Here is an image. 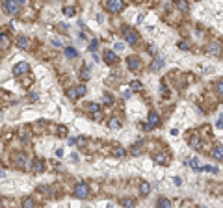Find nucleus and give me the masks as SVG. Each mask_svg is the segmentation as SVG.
Wrapping results in <instances>:
<instances>
[{"instance_id":"f257e3e1","label":"nucleus","mask_w":223,"mask_h":208,"mask_svg":"<svg viewBox=\"0 0 223 208\" xmlns=\"http://www.w3.org/2000/svg\"><path fill=\"white\" fill-rule=\"evenodd\" d=\"M20 4H24V0H6L4 2V9L9 15H17L20 11Z\"/></svg>"},{"instance_id":"f03ea898","label":"nucleus","mask_w":223,"mask_h":208,"mask_svg":"<svg viewBox=\"0 0 223 208\" xmlns=\"http://www.w3.org/2000/svg\"><path fill=\"white\" fill-rule=\"evenodd\" d=\"M123 36H125V39H126V43H128V45H132V47H134V45H138L140 36H138L132 28H126V26H125V28H123Z\"/></svg>"},{"instance_id":"7ed1b4c3","label":"nucleus","mask_w":223,"mask_h":208,"mask_svg":"<svg viewBox=\"0 0 223 208\" xmlns=\"http://www.w3.org/2000/svg\"><path fill=\"white\" fill-rule=\"evenodd\" d=\"M75 197H76V199H87V197H89V188H87V184L78 182V184L75 186Z\"/></svg>"},{"instance_id":"20e7f679","label":"nucleus","mask_w":223,"mask_h":208,"mask_svg":"<svg viewBox=\"0 0 223 208\" xmlns=\"http://www.w3.org/2000/svg\"><path fill=\"white\" fill-rule=\"evenodd\" d=\"M123 8H125L123 0H108V4H106V9L112 11V13H119Z\"/></svg>"},{"instance_id":"39448f33","label":"nucleus","mask_w":223,"mask_h":208,"mask_svg":"<svg viewBox=\"0 0 223 208\" xmlns=\"http://www.w3.org/2000/svg\"><path fill=\"white\" fill-rule=\"evenodd\" d=\"M28 71H30V67H28V63H24V62L17 63V65L13 67V74H15V76H22V74H26Z\"/></svg>"},{"instance_id":"423d86ee","label":"nucleus","mask_w":223,"mask_h":208,"mask_svg":"<svg viewBox=\"0 0 223 208\" xmlns=\"http://www.w3.org/2000/svg\"><path fill=\"white\" fill-rule=\"evenodd\" d=\"M126 63H128V69H130L132 73H136V71L140 69V60H138L136 56H128V58H126Z\"/></svg>"},{"instance_id":"0eeeda50","label":"nucleus","mask_w":223,"mask_h":208,"mask_svg":"<svg viewBox=\"0 0 223 208\" xmlns=\"http://www.w3.org/2000/svg\"><path fill=\"white\" fill-rule=\"evenodd\" d=\"M212 156H214L216 160H223V145L218 143V145L214 147V149H212Z\"/></svg>"},{"instance_id":"6e6552de","label":"nucleus","mask_w":223,"mask_h":208,"mask_svg":"<svg viewBox=\"0 0 223 208\" xmlns=\"http://www.w3.org/2000/svg\"><path fill=\"white\" fill-rule=\"evenodd\" d=\"M188 166L192 167L193 171H203V166H201V162H199L197 158H190V160H188Z\"/></svg>"},{"instance_id":"1a4fd4ad","label":"nucleus","mask_w":223,"mask_h":208,"mask_svg":"<svg viewBox=\"0 0 223 208\" xmlns=\"http://www.w3.org/2000/svg\"><path fill=\"white\" fill-rule=\"evenodd\" d=\"M149 125H151V128L160 125V117H158V113H154V112L149 113Z\"/></svg>"},{"instance_id":"9d476101","label":"nucleus","mask_w":223,"mask_h":208,"mask_svg":"<svg viewBox=\"0 0 223 208\" xmlns=\"http://www.w3.org/2000/svg\"><path fill=\"white\" fill-rule=\"evenodd\" d=\"M104 60H106V63H115L117 62V56H115V52H112V50H106L104 52Z\"/></svg>"},{"instance_id":"9b49d317","label":"nucleus","mask_w":223,"mask_h":208,"mask_svg":"<svg viewBox=\"0 0 223 208\" xmlns=\"http://www.w3.org/2000/svg\"><path fill=\"white\" fill-rule=\"evenodd\" d=\"M154 162L160 164V166H165V164H167V154H165V152H158V154H154Z\"/></svg>"},{"instance_id":"f8f14e48","label":"nucleus","mask_w":223,"mask_h":208,"mask_svg":"<svg viewBox=\"0 0 223 208\" xmlns=\"http://www.w3.org/2000/svg\"><path fill=\"white\" fill-rule=\"evenodd\" d=\"M208 52H210V54L220 56V54H221V47H220V43H212V45L208 47Z\"/></svg>"},{"instance_id":"ddd939ff","label":"nucleus","mask_w":223,"mask_h":208,"mask_svg":"<svg viewBox=\"0 0 223 208\" xmlns=\"http://www.w3.org/2000/svg\"><path fill=\"white\" fill-rule=\"evenodd\" d=\"M32 171H34V173H41V171H43V162L37 160V158L32 160Z\"/></svg>"},{"instance_id":"4468645a","label":"nucleus","mask_w":223,"mask_h":208,"mask_svg":"<svg viewBox=\"0 0 223 208\" xmlns=\"http://www.w3.org/2000/svg\"><path fill=\"white\" fill-rule=\"evenodd\" d=\"M190 147L201 149V140H199V136H192V138H190Z\"/></svg>"},{"instance_id":"2eb2a0df","label":"nucleus","mask_w":223,"mask_h":208,"mask_svg":"<svg viewBox=\"0 0 223 208\" xmlns=\"http://www.w3.org/2000/svg\"><path fill=\"white\" fill-rule=\"evenodd\" d=\"M15 166H17V167H24V166H26V158H24V154H17V156H15Z\"/></svg>"},{"instance_id":"dca6fc26","label":"nucleus","mask_w":223,"mask_h":208,"mask_svg":"<svg viewBox=\"0 0 223 208\" xmlns=\"http://www.w3.org/2000/svg\"><path fill=\"white\" fill-rule=\"evenodd\" d=\"M149 191H151V186H149V182H142V184H140V193H142L143 197H145V195H149Z\"/></svg>"},{"instance_id":"f3484780","label":"nucleus","mask_w":223,"mask_h":208,"mask_svg":"<svg viewBox=\"0 0 223 208\" xmlns=\"http://www.w3.org/2000/svg\"><path fill=\"white\" fill-rule=\"evenodd\" d=\"M65 56H67L69 60H73V58H76L78 54H76V50H75L73 47H67V48H65Z\"/></svg>"},{"instance_id":"a211bd4d","label":"nucleus","mask_w":223,"mask_h":208,"mask_svg":"<svg viewBox=\"0 0 223 208\" xmlns=\"http://www.w3.org/2000/svg\"><path fill=\"white\" fill-rule=\"evenodd\" d=\"M67 97H69L71 101H76V99H78V93H76V87H69V89H67Z\"/></svg>"},{"instance_id":"6ab92c4d","label":"nucleus","mask_w":223,"mask_h":208,"mask_svg":"<svg viewBox=\"0 0 223 208\" xmlns=\"http://www.w3.org/2000/svg\"><path fill=\"white\" fill-rule=\"evenodd\" d=\"M177 8H179L181 11H184V13H186L190 6H188V2H186V0H177Z\"/></svg>"},{"instance_id":"aec40b11","label":"nucleus","mask_w":223,"mask_h":208,"mask_svg":"<svg viewBox=\"0 0 223 208\" xmlns=\"http://www.w3.org/2000/svg\"><path fill=\"white\" fill-rule=\"evenodd\" d=\"M162 67H164V60L160 58V60L153 62V65H151V71H158V69H162Z\"/></svg>"},{"instance_id":"412c9836","label":"nucleus","mask_w":223,"mask_h":208,"mask_svg":"<svg viewBox=\"0 0 223 208\" xmlns=\"http://www.w3.org/2000/svg\"><path fill=\"white\" fill-rule=\"evenodd\" d=\"M9 45V41H8V37L4 36V34H0V50H4L6 47Z\"/></svg>"},{"instance_id":"4be33fe9","label":"nucleus","mask_w":223,"mask_h":208,"mask_svg":"<svg viewBox=\"0 0 223 208\" xmlns=\"http://www.w3.org/2000/svg\"><path fill=\"white\" fill-rule=\"evenodd\" d=\"M17 45H19V48H28V37H19Z\"/></svg>"},{"instance_id":"5701e85b","label":"nucleus","mask_w":223,"mask_h":208,"mask_svg":"<svg viewBox=\"0 0 223 208\" xmlns=\"http://www.w3.org/2000/svg\"><path fill=\"white\" fill-rule=\"evenodd\" d=\"M156 205H158V206H162V208H169L171 206V201H167V199H158V203H156Z\"/></svg>"},{"instance_id":"b1692460","label":"nucleus","mask_w":223,"mask_h":208,"mask_svg":"<svg viewBox=\"0 0 223 208\" xmlns=\"http://www.w3.org/2000/svg\"><path fill=\"white\" fill-rule=\"evenodd\" d=\"M63 15H67V17H73L75 15V8H63Z\"/></svg>"},{"instance_id":"393cba45","label":"nucleus","mask_w":223,"mask_h":208,"mask_svg":"<svg viewBox=\"0 0 223 208\" xmlns=\"http://www.w3.org/2000/svg\"><path fill=\"white\" fill-rule=\"evenodd\" d=\"M130 87H132V91H140L142 89V82L134 80V82H130Z\"/></svg>"},{"instance_id":"a878e982","label":"nucleus","mask_w":223,"mask_h":208,"mask_svg":"<svg viewBox=\"0 0 223 208\" xmlns=\"http://www.w3.org/2000/svg\"><path fill=\"white\" fill-rule=\"evenodd\" d=\"M102 101H104V104H108V106H112L114 104V99L108 95V93H104V97H102Z\"/></svg>"},{"instance_id":"bb28decb","label":"nucleus","mask_w":223,"mask_h":208,"mask_svg":"<svg viewBox=\"0 0 223 208\" xmlns=\"http://www.w3.org/2000/svg\"><path fill=\"white\" fill-rule=\"evenodd\" d=\"M216 91H218V95H221L223 97V80L216 82Z\"/></svg>"},{"instance_id":"cd10ccee","label":"nucleus","mask_w":223,"mask_h":208,"mask_svg":"<svg viewBox=\"0 0 223 208\" xmlns=\"http://www.w3.org/2000/svg\"><path fill=\"white\" fill-rule=\"evenodd\" d=\"M140 152H142V143H136V145H134V149H132V154H134V156H138Z\"/></svg>"},{"instance_id":"c85d7f7f","label":"nucleus","mask_w":223,"mask_h":208,"mask_svg":"<svg viewBox=\"0 0 223 208\" xmlns=\"http://www.w3.org/2000/svg\"><path fill=\"white\" fill-rule=\"evenodd\" d=\"M34 205H36L34 199H24V203H22V206H26V208H32Z\"/></svg>"},{"instance_id":"c756f323","label":"nucleus","mask_w":223,"mask_h":208,"mask_svg":"<svg viewBox=\"0 0 223 208\" xmlns=\"http://www.w3.org/2000/svg\"><path fill=\"white\" fill-rule=\"evenodd\" d=\"M97 47H99V41H97V39H93V41L89 43V50H91V52H95Z\"/></svg>"},{"instance_id":"7c9ffc66","label":"nucleus","mask_w":223,"mask_h":208,"mask_svg":"<svg viewBox=\"0 0 223 208\" xmlns=\"http://www.w3.org/2000/svg\"><path fill=\"white\" fill-rule=\"evenodd\" d=\"M76 93H78V97L86 95V85H76Z\"/></svg>"},{"instance_id":"2f4dec72","label":"nucleus","mask_w":223,"mask_h":208,"mask_svg":"<svg viewBox=\"0 0 223 208\" xmlns=\"http://www.w3.org/2000/svg\"><path fill=\"white\" fill-rule=\"evenodd\" d=\"M108 125L112 126V128H119V126H121V123H119L117 119H110V123H108Z\"/></svg>"},{"instance_id":"473e14b6","label":"nucleus","mask_w":223,"mask_h":208,"mask_svg":"<svg viewBox=\"0 0 223 208\" xmlns=\"http://www.w3.org/2000/svg\"><path fill=\"white\" fill-rule=\"evenodd\" d=\"M87 110H89V112H91V113H93V112H97V110H99V104L91 102V104H89V106H87Z\"/></svg>"},{"instance_id":"72a5a7b5","label":"nucleus","mask_w":223,"mask_h":208,"mask_svg":"<svg viewBox=\"0 0 223 208\" xmlns=\"http://www.w3.org/2000/svg\"><path fill=\"white\" fill-rule=\"evenodd\" d=\"M93 119H95V121H101V119H102V113H101V110L93 112Z\"/></svg>"},{"instance_id":"f704fd0d","label":"nucleus","mask_w":223,"mask_h":208,"mask_svg":"<svg viewBox=\"0 0 223 208\" xmlns=\"http://www.w3.org/2000/svg\"><path fill=\"white\" fill-rule=\"evenodd\" d=\"M123 205H125V206H134L136 203H134V199H125V201H123Z\"/></svg>"},{"instance_id":"c9c22d12","label":"nucleus","mask_w":223,"mask_h":208,"mask_svg":"<svg viewBox=\"0 0 223 208\" xmlns=\"http://www.w3.org/2000/svg\"><path fill=\"white\" fill-rule=\"evenodd\" d=\"M179 48H182V50H188V48H190V45H188V43H184V41H181V43H179Z\"/></svg>"},{"instance_id":"e433bc0d","label":"nucleus","mask_w":223,"mask_h":208,"mask_svg":"<svg viewBox=\"0 0 223 208\" xmlns=\"http://www.w3.org/2000/svg\"><path fill=\"white\" fill-rule=\"evenodd\" d=\"M114 154H115V156H123V154H125V149H121V147H119V149H115V152H114Z\"/></svg>"},{"instance_id":"4c0bfd02","label":"nucleus","mask_w":223,"mask_h":208,"mask_svg":"<svg viewBox=\"0 0 223 208\" xmlns=\"http://www.w3.org/2000/svg\"><path fill=\"white\" fill-rule=\"evenodd\" d=\"M58 134H60V136H67V130H65V126H60V128H58Z\"/></svg>"},{"instance_id":"58836bf2","label":"nucleus","mask_w":223,"mask_h":208,"mask_svg":"<svg viewBox=\"0 0 223 208\" xmlns=\"http://www.w3.org/2000/svg\"><path fill=\"white\" fill-rule=\"evenodd\" d=\"M123 47H125L123 43H115V50H123Z\"/></svg>"},{"instance_id":"ea45409f","label":"nucleus","mask_w":223,"mask_h":208,"mask_svg":"<svg viewBox=\"0 0 223 208\" xmlns=\"http://www.w3.org/2000/svg\"><path fill=\"white\" fill-rule=\"evenodd\" d=\"M52 45H54V47H56V48H60V47H61V43L58 41V39H54V41H52Z\"/></svg>"},{"instance_id":"a19ab883","label":"nucleus","mask_w":223,"mask_h":208,"mask_svg":"<svg viewBox=\"0 0 223 208\" xmlns=\"http://www.w3.org/2000/svg\"><path fill=\"white\" fill-rule=\"evenodd\" d=\"M216 126H218V128H223V119H220V121L216 123Z\"/></svg>"},{"instance_id":"79ce46f5","label":"nucleus","mask_w":223,"mask_h":208,"mask_svg":"<svg viewBox=\"0 0 223 208\" xmlns=\"http://www.w3.org/2000/svg\"><path fill=\"white\" fill-rule=\"evenodd\" d=\"M2 205H4V199H2V197H0V206H2Z\"/></svg>"}]
</instances>
